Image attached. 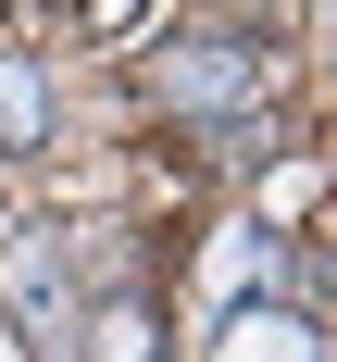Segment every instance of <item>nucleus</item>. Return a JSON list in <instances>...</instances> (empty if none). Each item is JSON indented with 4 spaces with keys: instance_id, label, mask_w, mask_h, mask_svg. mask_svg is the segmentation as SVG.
Instances as JSON below:
<instances>
[{
    "instance_id": "6e6552de",
    "label": "nucleus",
    "mask_w": 337,
    "mask_h": 362,
    "mask_svg": "<svg viewBox=\"0 0 337 362\" xmlns=\"http://www.w3.org/2000/svg\"><path fill=\"white\" fill-rule=\"evenodd\" d=\"M0 362H13V325H0Z\"/></svg>"
},
{
    "instance_id": "f257e3e1",
    "label": "nucleus",
    "mask_w": 337,
    "mask_h": 362,
    "mask_svg": "<svg viewBox=\"0 0 337 362\" xmlns=\"http://www.w3.org/2000/svg\"><path fill=\"white\" fill-rule=\"evenodd\" d=\"M150 100H175V112H250L262 100V50L250 37H175V50L150 63Z\"/></svg>"
},
{
    "instance_id": "39448f33",
    "label": "nucleus",
    "mask_w": 337,
    "mask_h": 362,
    "mask_svg": "<svg viewBox=\"0 0 337 362\" xmlns=\"http://www.w3.org/2000/svg\"><path fill=\"white\" fill-rule=\"evenodd\" d=\"M0 150H50V75L0 63Z\"/></svg>"
},
{
    "instance_id": "423d86ee",
    "label": "nucleus",
    "mask_w": 337,
    "mask_h": 362,
    "mask_svg": "<svg viewBox=\"0 0 337 362\" xmlns=\"http://www.w3.org/2000/svg\"><path fill=\"white\" fill-rule=\"evenodd\" d=\"M100 362H162V325H150L138 300H112V313H100Z\"/></svg>"
},
{
    "instance_id": "0eeeda50",
    "label": "nucleus",
    "mask_w": 337,
    "mask_h": 362,
    "mask_svg": "<svg viewBox=\"0 0 337 362\" xmlns=\"http://www.w3.org/2000/svg\"><path fill=\"white\" fill-rule=\"evenodd\" d=\"M88 13H100V25H138V0H88Z\"/></svg>"
},
{
    "instance_id": "f03ea898",
    "label": "nucleus",
    "mask_w": 337,
    "mask_h": 362,
    "mask_svg": "<svg viewBox=\"0 0 337 362\" xmlns=\"http://www.w3.org/2000/svg\"><path fill=\"white\" fill-rule=\"evenodd\" d=\"M13 313H25V350H63V325H75V250H63V225H13Z\"/></svg>"
},
{
    "instance_id": "7ed1b4c3",
    "label": "nucleus",
    "mask_w": 337,
    "mask_h": 362,
    "mask_svg": "<svg viewBox=\"0 0 337 362\" xmlns=\"http://www.w3.org/2000/svg\"><path fill=\"white\" fill-rule=\"evenodd\" d=\"M213 362H325V325L300 300H237L213 325Z\"/></svg>"
},
{
    "instance_id": "20e7f679",
    "label": "nucleus",
    "mask_w": 337,
    "mask_h": 362,
    "mask_svg": "<svg viewBox=\"0 0 337 362\" xmlns=\"http://www.w3.org/2000/svg\"><path fill=\"white\" fill-rule=\"evenodd\" d=\"M275 262H288V250H275L262 225H225L213 250H200V288H213L225 313H237V300H275Z\"/></svg>"
}]
</instances>
